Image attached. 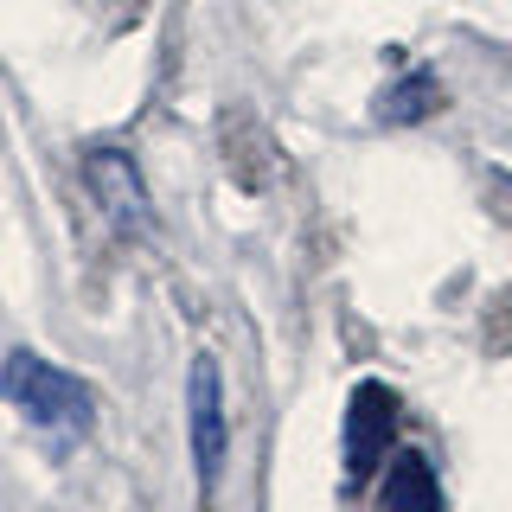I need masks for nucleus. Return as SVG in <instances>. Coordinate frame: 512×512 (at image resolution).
I'll return each instance as SVG.
<instances>
[{
    "mask_svg": "<svg viewBox=\"0 0 512 512\" xmlns=\"http://www.w3.org/2000/svg\"><path fill=\"white\" fill-rule=\"evenodd\" d=\"M0 397H7L32 429H52V436H84L90 429L84 378H71L64 365L39 359V352H26V346H13L7 359H0Z\"/></svg>",
    "mask_w": 512,
    "mask_h": 512,
    "instance_id": "1",
    "label": "nucleus"
},
{
    "mask_svg": "<svg viewBox=\"0 0 512 512\" xmlns=\"http://www.w3.org/2000/svg\"><path fill=\"white\" fill-rule=\"evenodd\" d=\"M186 429H192V468L212 487L231 455V423H224V372L212 352H199L186 372Z\"/></svg>",
    "mask_w": 512,
    "mask_h": 512,
    "instance_id": "2",
    "label": "nucleus"
},
{
    "mask_svg": "<svg viewBox=\"0 0 512 512\" xmlns=\"http://www.w3.org/2000/svg\"><path fill=\"white\" fill-rule=\"evenodd\" d=\"M84 180L96 192V205H103V218L116 224L122 237H141V231H148V186H141V173H135V160H128V154L96 148L84 160Z\"/></svg>",
    "mask_w": 512,
    "mask_h": 512,
    "instance_id": "3",
    "label": "nucleus"
},
{
    "mask_svg": "<svg viewBox=\"0 0 512 512\" xmlns=\"http://www.w3.org/2000/svg\"><path fill=\"white\" fill-rule=\"evenodd\" d=\"M391 391L384 384H365L359 397H352V429H346V442H352V474H365L378 461V448H384V436H391Z\"/></svg>",
    "mask_w": 512,
    "mask_h": 512,
    "instance_id": "4",
    "label": "nucleus"
},
{
    "mask_svg": "<svg viewBox=\"0 0 512 512\" xmlns=\"http://www.w3.org/2000/svg\"><path fill=\"white\" fill-rule=\"evenodd\" d=\"M384 512H448L436 474H429V461L416 455V448H404V455L391 461V480H384Z\"/></svg>",
    "mask_w": 512,
    "mask_h": 512,
    "instance_id": "5",
    "label": "nucleus"
},
{
    "mask_svg": "<svg viewBox=\"0 0 512 512\" xmlns=\"http://www.w3.org/2000/svg\"><path fill=\"white\" fill-rule=\"evenodd\" d=\"M436 109H442V84L429 71H416L410 84H397L384 96V122H423V116H436Z\"/></svg>",
    "mask_w": 512,
    "mask_h": 512,
    "instance_id": "6",
    "label": "nucleus"
}]
</instances>
